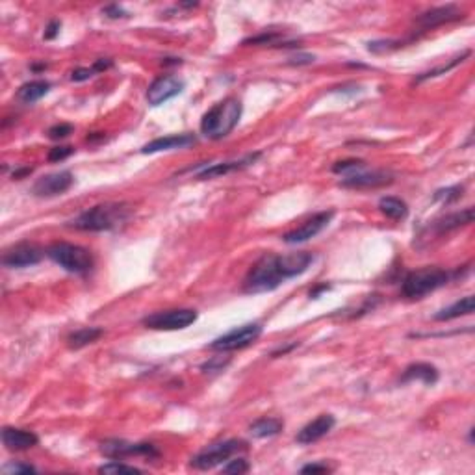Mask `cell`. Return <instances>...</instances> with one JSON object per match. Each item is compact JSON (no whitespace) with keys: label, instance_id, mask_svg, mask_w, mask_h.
Segmentation results:
<instances>
[{"label":"cell","instance_id":"cell-1","mask_svg":"<svg viewBox=\"0 0 475 475\" xmlns=\"http://www.w3.org/2000/svg\"><path fill=\"white\" fill-rule=\"evenodd\" d=\"M314 262V254L297 251L292 254L266 253L253 263L243 279L245 294H268L279 288L285 280L303 275Z\"/></svg>","mask_w":475,"mask_h":475},{"label":"cell","instance_id":"cell-2","mask_svg":"<svg viewBox=\"0 0 475 475\" xmlns=\"http://www.w3.org/2000/svg\"><path fill=\"white\" fill-rule=\"evenodd\" d=\"M132 216V208L124 202H103L69 221V227L84 230V233H104L114 230L129 221Z\"/></svg>","mask_w":475,"mask_h":475},{"label":"cell","instance_id":"cell-3","mask_svg":"<svg viewBox=\"0 0 475 475\" xmlns=\"http://www.w3.org/2000/svg\"><path fill=\"white\" fill-rule=\"evenodd\" d=\"M242 103L234 97H228L221 103L214 104L207 114L202 115L201 132L208 140H223L238 126L242 119Z\"/></svg>","mask_w":475,"mask_h":475},{"label":"cell","instance_id":"cell-4","mask_svg":"<svg viewBox=\"0 0 475 475\" xmlns=\"http://www.w3.org/2000/svg\"><path fill=\"white\" fill-rule=\"evenodd\" d=\"M459 271H448L442 268H422L416 271H410L403 279L401 285V294L407 299H422L425 295L433 294L438 288H444L445 285H450V280L457 277Z\"/></svg>","mask_w":475,"mask_h":475},{"label":"cell","instance_id":"cell-5","mask_svg":"<svg viewBox=\"0 0 475 475\" xmlns=\"http://www.w3.org/2000/svg\"><path fill=\"white\" fill-rule=\"evenodd\" d=\"M48 259L54 263H58L60 268H63L69 273L84 275L89 273L93 269V254L89 253L86 247L74 245V243L67 242H56L48 245L45 251Z\"/></svg>","mask_w":475,"mask_h":475},{"label":"cell","instance_id":"cell-6","mask_svg":"<svg viewBox=\"0 0 475 475\" xmlns=\"http://www.w3.org/2000/svg\"><path fill=\"white\" fill-rule=\"evenodd\" d=\"M247 450V444L243 440H223V442H217V444L207 445L204 450H201L199 453L191 459V466L195 470H212L216 466L223 464L230 460L236 453L240 451Z\"/></svg>","mask_w":475,"mask_h":475},{"label":"cell","instance_id":"cell-7","mask_svg":"<svg viewBox=\"0 0 475 475\" xmlns=\"http://www.w3.org/2000/svg\"><path fill=\"white\" fill-rule=\"evenodd\" d=\"M260 334H262V325L260 323H245V325L236 327L233 331L225 332L219 338H216L210 344V349L219 353L238 351V349H243V347H249L251 344H254L260 338Z\"/></svg>","mask_w":475,"mask_h":475},{"label":"cell","instance_id":"cell-8","mask_svg":"<svg viewBox=\"0 0 475 475\" xmlns=\"http://www.w3.org/2000/svg\"><path fill=\"white\" fill-rule=\"evenodd\" d=\"M197 321V312L191 308H175L155 312L143 318V325L152 331H182Z\"/></svg>","mask_w":475,"mask_h":475},{"label":"cell","instance_id":"cell-9","mask_svg":"<svg viewBox=\"0 0 475 475\" xmlns=\"http://www.w3.org/2000/svg\"><path fill=\"white\" fill-rule=\"evenodd\" d=\"M100 453L112 460H121L126 459V457H149V459H158L160 457L158 448L149 444V442L134 444V442H126V440L117 438L104 440L103 444H100Z\"/></svg>","mask_w":475,"mask_h":475},{"label":"cell","instance_id":"cell-10","mask_svg":"<svg viewBox=\"0 0 475 475\" xmlns=\"http://www.w3.org/2000/svg\"><path fill=\"white\" fill-rule=\"evenodd\" d=\"M392 182L393 176L388 171H366V167H362L353 173H347L346 178H341L340 186L349 188V190H375V188L388 186Z\"/></svg>","mask_w":475,"mask_h":475},{"label":"cell","instance_id":"cell-11","mask_svg":"<svg viewBox=\"0 0 475 475\" xmlns=\"http://www.w3.org/2000/svg\"><path fill=\"white\" fill-rule=\"evenodd\" d=\"M184 88H186L184 80L175 77V74L156 78L155 82L149 86V89H147V103L150 106H162V104H166L171 98H175L176 95H181L184 91Z\"/></svg>","mask_w":475,"mask_h":475},{"label":"cell","instance_id":"cell-12","mask_svg":"<svg viewBox=\"0 0 475 475\" xmlns=\"http://www.w3.org/2000/svg\"><path fill=\"white\" fill-rule=\"evenodd\" d=\"M332 217H334V212L332 210H327V212H320L312 216L310 219H306L301 227L294 228V230H289L282 236V242L289 243V245H295V243H303L308 242L312 238H315L318 234L323 230V228L329 227V223L332 221Z\"/></svg>","mask_w":475,"mask_h":475},{"label":"cell","instance_id":"cell-13","mask_svg":"<svg viewBox=\"0 0 475 475\" xmlns=\"http://www.w3.org/2000/svg\"><path fill=\"white\" fill-rule=\"evenodd\" d=\"M72 184H74V176L71 171H58L37 178L36 184L32 186V193L36 197H56L71 190Z\"/></svg>","mask_w":475,"mask_h":475},{"label":"cell","instance_id":"cell-14","mask_svg":"<svg viewBox=\"0 0 475 475\" xmlns=\"http://www.w3.org/2000/svg\"><path fill=\"white\" fill-rule=\"evenodd\" d=\"M43 251L37 245H32V243H19L15 247L8 249L2 256V263L6 268L11 269H21V268H30V266H36V263L41 262Z\"/></svg>","mask_w":475,"mask_h":475},{"label":"cell","instance_id":"cell-15","mask_svg":"<svg viewBox=\"0 0 475 475\" xmlns=\"http://www.w3.org/2000/svg\"><path fill=\"white\" fill-rule=\"evenodd\" d=\"M462 17H464V13L460 11V8H457L455 4H448L438 6V8H431L425 13H422L416 19V22H418L422 30H433V28L444 25V22L459 21Z\"/></svg>","mask_w":475,"mask_h":475},{"label":"cell","instance_id":"cell-16","mask_svg":"<svg viewBox=\"0 0 475 475\" xmlns=\"http://www.w3.org/2000/svg\"><path fill=\"white\" fill-rule=\"evenodd\" d=\"M334 424V416H331V414H320L318 418L312 419L310 424H306L305 427L301 429L297 436H295V442L303 445L314 444V442H318V440H321L323 436L331 433Z\"/></svg>","mask_w":475,"mask_h":475},{"label":"cell","instance_id":"cell-17","mask_svg":"<svg viewBox=\"0 0 475 475\" xmlns=\"http://www.w3.org/2000/svg\"><path fill=\"white\" fill-rule=\"evenodd\" d=\"M260 156H262V152H253V155L243 156V158H240V160L221 162V164H212V166L204 167V169H202L197 176H199L201 181H208V178H216V176L228 175V173H233V171L245 169V167H249L251 164H254V162L259 160Z\"/></svg>","mask_w":475,"mask_h":475},{"label":"cell","instance_id":"cell-18","mask_svg":"<svg viewBox=\"0 0 475 475\" xmlns=\"http://www.w3.org/2000/svg\"><path fill=\"white\" fill-rule=\"evenodd\" d=\"M197 138L193 134H175V136H164V138H156V140L149 141L143 145L141 152L143 155H155V152H162V150H173V149H186L195 145Z\"/></svg>","mask_w":475,"mask_h":475},{"label":"cell","instance_id":"cell-19","mask_svg":"<svg viewBox=\"0 0 475 475\" xmlns=\"http://www.w3.org/2000/svg\"><path fill=\"white\" fill-rule=\"evenodd\" d=\"M2 442L10 451H26L39 444L36 433L26 431V429L4 427L2 429Z\"/></svg>","mask_w":475,"mask_h":475},{"label":"cell","instance_id":"cell-20","mask_svg":"<svg viewBox=\"0 0 475 475\" xmlns=\"http://www.w3.org/2000/svg\"><path fill=\"white\" fill-rule=\"evenodd\" d=\"M438 370L433 366V364H427V362H416V364H410L403 372V377L401 382H410V381H422L427 386H433L438 381Z\"/></svg>","mask_w":475,"mask_h":475},{"label":"cell","instance_id":"cell-21","mask_svg":"<svg viewBox=\"0 0 475 475\" xmlns=\"http://www.w3.org/2000/svg\"><path fill=\"white\" fill-rule=\"evenodd\" d=\"M474 223V208L468 207L464 210H460V212H453L450 216L442 217L438 221L434 223L433 227L434 230L438 234L444 233H451V230H457L460 227H466V225H470Z\"/></svg>","mask_w":475,"mask_h":475},{"label":"cell","instance_id":"cell-22","mask_svg":"<svg viewBox=\"0 0 475 475\" xmlns=\"http://www.w3.org/2000/svg\"><path fill=\"white\" fill-rule=\"evenodd\" d=\"M475 310V299L474 295H466L462 299H459L457 303H453L448 308L440 310L438 314H434V321H450L457 320V318H462V315L474 314Z\"/></svg>","mask_w":475,"mask_h":475},{"label":"cell","instance_id":"cell-23","mask_svg":"<svg viewBox=\"0 0 475 475\" xmlns=\"http://www.w3.org/2000/svg\"><path fill=\"white\" fill-rule=\"evenodd\" d=\"M51 89V84L47 80H32V82L22 84L19 91H17V98L25 104H34L37 103L39 98H43L48 93Z\"/></svg>","mask_w":475,"mask_h":475},{"label":"cell","instance_id":"cell-24","mask_svg":"<svg viewBox=\"0 0 475 475\" xmlns=\"http://www.w3.org/2000/svg\"><path fill=\"white\" fill-rule=\"evenodd\" d=\"M282 429H285V422L280 418H260L249 427V433L253 438H271V436H277Z\"/></svg>","mask_w":475,"mask_h":475},{"label":"cell","instance_id":"cell-25","mask_svg":"<svg viewBox=\"0 0 475 475\" xmlns=\"http://www.w3.org/2000/svg\"><path fill=\"white\" fill-rule=\"evenodd\" d=\"M103 334L104 331L103 329H98V327H84V329H78V331L69 334L67 346L71 347V349H82V347L97 341Z\"/></svg>","mask_w":475,"mask_h":475},{"label":"cell","instance_id":"cell-26","mask_svg":"<svg viewBox=\"0 0 475 475\" xmlns=\"http://www.w3.org/2000/svg\"><path fill=\"white\" fill-rule=\"evenodd\" d=\"M379 210L390 219H396V221H401L408 216L407 202L401 201L399 197H382L379 201Z\"/></svg>","mask_w":475,"mask_h":475},{"label":"cell","instance_id":"cell-27","mask_svg":"<svg viewBox=\"0 0 475 475\" xmlns=\"http://www.w3.org/2000/svg\"><path fill=\"white\" fill-rule=\"evenodd\" d=\"M468 56H470V51L462 52L460 56L455 58L453 62H450V63H448V65H442V67H436V69H433V71H427V72H424V74H419V77L416 78V82H424V80H429V78H434V77H440V74H445V72H448V71H451V69H453V67H457L459 63L464 62V60Z\"/></svg>","mask_w":475,"mask_h":475},{"label":"cell","instance_id":"cell-28","mask_svg":"<svg viewBox=\"0 0 475 475\" xmlns=\"http://www.w3.org/2000/svg\"><path fill=\"white\" fill-rule=\"evenodd\" d=\"M98 471L100 474H141L140 468L123 464V462H117V460H112L108 464H103L98 468Z\"/></svg>","mask_w":475,"mask_h":475},{"label":"cell","instance_id":"cell-29","mask_svg":"<svg viewBox=\"0 0 475 475\" xmlns=\"http://www.w3.org/2000/svg\"><path fill=\"white\" fill-rule=\"evenodd\" d=\"M462 190H464L462 186H451L445 188V190H438L434 193V199L448 204V202H453L457 201V199H460V197H462Z\"/></svg>","mask_w":475,"mask_h":475},{"label":"cell","instance_id":"cell-30","mask_svg":"<svg viewBox=\"0 0 475 475\" xmlns=\"http://www.w3.org/2000/svg\"><path fill=\"white\" fill-rule=\"evenodd\" d=\"M228 362H230L228 358H223V356H214V358H210V360L202 364L201 370L204 373H219L228 366Z\"/></svg>","mask_w":475,"mask_h":475},{"label":"cell","instance_id":"cell-31","mask_svg":"<svg viewBox=\"0 0 475 475\" xmlns=\"http://www.w3.org/2000/svg\"><path fill=\"white\" fill-rule=\"evenodd\" d=\"M362 167H366V164L362 160H355V158H351V160H341V162H336L334 166H332V171L334 173H349V171H356V169H362Z\"/></svg>","mask_w":475,"mask_h":475},{"label":"cell","instance_id":"cell-32","mask_svg":"<svg viewBox=\"0 0 475 475\" xmlns=\"http://www.w3.org/2000/svg\"><path fill=\"white\" fill-rule=\"evenodd\" d=\"M249 462L245 459H234L228 460V464L223 466V474H247Z\"/></svg>","mask_w":475,"mask_h":475},{"label":"cell","instance_id":"cell-33","mask_svg":"<svg viewBox=\"0 0 475 475\" xmlns=\"http://www.w3.org/2000/svg\"><path fill=\"white\" fill-rule=\"evenodd\" d=\"M47 134L51 140H63V138H67L69 134H72V124H69V123L54 124V126L48 129Z\"/></svg>","mask_w":475,"mask_h":475},{"label":"cell","instance_id":"cell-34","mask_svg":"<svg viewBox=\"0 0 475 475\" xmlns=\"http://www.w3.org/2000/svg\"><path fill=\"white\" fill-rule=\"evenodd\" d=\"M72 152H74V149H72V147H67V145H65V147H54V149L48 150L47 158L48 162H62L65 160V158H69Z\"/></svg>","mask_w":475,"mask_h":475},{"label":"cell","instance_id":"cell-35","mask_svg":"<svg viewBox=\"0 0 475 475\" xmlns=\"http://www.w3.org/2000/svg\"><path fill=\"white\" fill-rule=\"evenodd\" d=\"M93 74H97L93 67H91V69H89V67H78L71 72V80H72V82H84V80H89V78L93 77Z\"/></svg>","mask_w":475,"mask_h":475},{"label":"cell","instance_id":"cell-36","mask_svg":"<svg viewBox=\"0 0 475 475\" xmlns=\"http://www.w3.org/2000/svg\"><path fill=\"white\" fill-rule=\"evenodd\" d=\"M6 474H30V471H36V468L32 464H22V462H13V464H8L4 468Z\"/></svg>","mask_w":475,"mask_h":475},{"label":"cell","instance_id":"cell-37","mask_svg":"<svg viewBox=\"0 0 475 475\" xmlns=\"http://www.w3.org/2000/svg\"><path fill=\"white\" fill-rule=\"evenodd\" d=\"M103 13L106 17H110V19H123V17H129V13L121 8V6L117 4H112V6H106L103 10Z\"/></svg>","mask_w":475,"mask_h":475},{"label":"cell","instance_id":"cell-38","mask_svg":"<svg viewBox=\"0 0 475 475\" xmlns=\"http://www.w3.org/2000/svg\"><path fill=\"white\" fill-rule=\"evenodd\" d=\"M331 468L327 464H306L301 468V474H327Z\"/></svg>","mask_w":475,"mask_h":475},{"label":"cell","instance_id":"cell-39","mask_svg":"<svg viewBox=\"0 0 475 475\" xmlns=\"http://www.w3.org/2000/svg\"><path fill=\"white\" fill-rule=\"evenodd\" d=\"M315 58L312 54H297V56L289 58V62L292 65H308V63L314 62Z\"/></svg>","mask_w":475,"mask_h":475},{"label":"cell","instance_id":"cell-40","mask_svg":"<svg viewBox=\"0 0 475 475\" xmlns=\"http://www.w3.org/2000/svg\"><path fill=\"white\" fill-rule=\"evenodd\" d=\"M60 28H62V22L60 21H51L45 30V39H54V37L60 34Z\"/></svg>","mask_w":475,"mask_h":475},{"label":"cell","instance_id":"cell-41","mask_svg":"<svg viewBox=\"0 0 475 475\" xmlns=\"http://www.w3.org/2000/svg\"><path fill=\"white\" fill-rule=\"evenodd\" d=\"M108 67H112V62H110V60H98V62H95V65H93L95 72L106 71Z\"/></svg>","mask_w":475,"mask_h":475},{"label":"cell","instance_id":"cell-42","mask_svg":"<svg viewBox=\"0 0 475 475\" xmlns=\"http://www.w3.org/2000/svg\"><path fill=\"white\" fill-rule=\"evenodd\" d=\"M325 289H329V286H327V285H323V286H320V288L312 289V292H310V297H312V299H315V297H318V295H320L321 292H325Z\"/></svg>","mask_w":475,"mask_h":475}]
</instances>
